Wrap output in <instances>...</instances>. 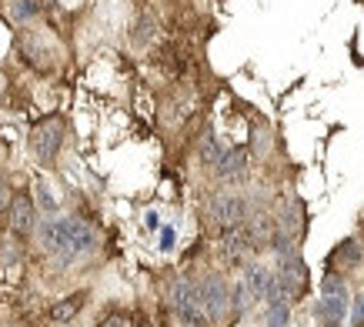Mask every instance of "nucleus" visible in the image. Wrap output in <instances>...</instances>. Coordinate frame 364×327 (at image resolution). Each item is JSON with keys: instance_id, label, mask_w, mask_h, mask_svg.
Here are the masks:
<instances>
[{"instance_id": "f257e3e1", "label": "nucleus", "mask_w": 364, "mask_h": 327, "mask_svg": "<svg viewBox=\"0 0 364 327\" xmlns=\"http://www.w3.org/2000/svg\"><path fill=\"white\" fill-rule=\"evenodd\" d=\"M41 244L47 254H57L60 261H70L77 254H87L94 247V230L77 218H54L41 224Z\"/></svg>"}, {"instance_id": "f03ea898", "label": "nucleus", "mask_w": 364, "mask_h": 327, "mask_svg": "<svg viewBox=\"0 0 364 327\" xmlns=\"http://www.w3.org/2000/svg\"><path fill=\"white\" fill-rule=\"evenodd\" d=\"M171 307H174V314L181 317L184 327H208V314H204V307L198 301V287L191 281H174V287H171Z\"/></svg>"}, {"instance_id": "7ed1b4c3", "label": "nucleus", "mask_w": 364, "mask_h": 327, "mask_svg": "<svg viewBox=\"0 0 364 327\" xmlns=\"http://www.w3.org/2000/svg\"><path fill=\"white\" fill-rule=\"evenodd\" d=\"M60 144H64V120L60 117L41 120V124L31 131V147H33V154L41 157V164L54 161L57 151H60Z\"/></svg>"}, {"instance_id": "20e7f679", "label": "nucleus", "mask_w": 364, "mask_h": 327, "mask_svg": "<svg viewBox=\"0 0 364 327\" xmlns=\"http://www.w3.org/2000/svg\"><path fill=\"white\" fill-rule=\"evenodd\" d=\"M198 301L204 307L208 321H221L228 314V304H231V294H228V284L218 274H208L204 281L198 284Z\"/></svg>"}, {"instance_id": "39448f33", "label": "nucleus", "mask_w": 364, "mask_h": 327, "mask_svg": "<svg viewBox=\"0 0 364 327\" xmlns=\"http://www.w3.org/2000/svg\"><path fill=\"white\" fill-rule=\"evenodd\" d=\"M210 218H214V224L224 230L241 227L244 220H247V200L237 194H218L210 200Z\"/></svg>"}, {"instance_id": "423d86ee", "label": "nucleus", "mask_w": 364, "mask_h": 327, "mask_svg": "<svg viewBox=\"0 0 364 327\" xmlns=\"http://www.w3.org/2000/svg\"><path fill=\"white\" fill-rule=\"evenodd\" d=\"M254 247H257V244H254L247 224H241V227H231L228 234H224V240H221V251H224V257H228L231 264H237L244 254L254 251Z\"/></svg>"}, {"instance_id": "0eeeda50", "label": "nucleus", "mask_w": 364, "mask_h": 327, "mask_svg": "<svg viewBox=\"0 0 364 327\" xmlns=\"http://www.w3.org/2000/svg\"><path fill=\"white\" fill-rule=\"evenodd\" d=\"M33 224H37V210H33V200L27 194H17L11 200V230L14 234H31Z\"/></svg>"}, {"instance_id": "6e6552de", "label": "nucleus", "mask_w": 364, "mask_h": 327, "mask_svg": "<svg viewBox=\"0 0 364 327\" xmlns=\"http://www.w3.org/2000/svg\"><path fill=\"white\" fill-rule=\"evenodd\" d=\"M247 151L244 147H234V151L221 154V161L214 164V171H218V177L221 181H241V177H247Z\"/></svg>"}, {"instance_id": "1a4fd4ad", "label": "nucleus", "mask_w": 364, "mask_h": 327, "mask_svg": "<svg viewBox=\"0 0 364 327\" xmlns=\"http://www.w3.org/2000/svg\"><path fill=\"white\" fill-rule=\"evenodd\" d=\"M267 284H271V271L261 267V264H251V267H244V277H241V287L247 291L251 301H261L267 294Z\"/></svg>"}, {"instance_id": "9d476101", "label": "nucleus", "mask_w": 364, "mask_h": 327, "mask_svg": "<svg viewBox=\"0 0 364 327\" xmlns=\"http://www.w3.org/2000/svg\"><path fill=\"white\" fill-rule=\"evenodd\" d=\"M318 311H321V317H324V321H338V324H341V317L348 314V291H344V287L324 291Z\"/></svg>"}, {"instance_id": "9b49d317", "label": "nucleus", "mask_w": 364, "mask_h": 327, "mask_svg": "<svg viewBox=\"0 0 364 327\" xmlns=\"http://www.w3.org/2000/svg\"><path fill=\"white\" fill-rule=\"evenodd\" d=\"M80 307H84V294H70V297H64V301H57V304L50 307V317H54L57 324H67V321L77 317Z\"/></svg>"}, {"instance_id": "f8f14e48", "label": "nucleus", "mask_w": 364, "mask_h": 327, "mask_svg": "<svg viewBox=\"0 0 364 327\" xmlns=\"http://www.w3.org/2000/svg\"><path fill=\"white\" fill-rule=\"evenodd\" d=\"M361 244H358V240H344L341 247H338V251L331 254V261L334 264H361Z\"/></svg>"}, {"instance_id": "ddd939ff", "label": "nucleus", "mask_w": 364, "mask_h": 327, "mask_svg": "<svg viewBox=\"0 0 364 327\" xmlns=\"http://www.w3.org/2000/svg\"><path fill=\"white\" fill-rule=\"evenodd\" d=\"M287 321H291L287 301H267V327H287Z\"/></svg>"}, {"instance_id": "4468645a", "label": "nucleus", "mask_w": 364, "mask_h": 327, "mask_svg": "<svg viewBox=\"0 0 364 327\" xmlns=\"http://www.w3.org/2000/svg\"><path fill=\"white\" fill-rule=\"evenodd\" d=\"M200 161H204V164H218V161H221V147H218V137H214L210 131L200 137Z\"/></svg>"}, {"instance_id": "2eb2a0df", "label": "nucleus", "mask_w": 364, "mask_h": 327, "mask_svg": "<svg viewBox=\"0 0 364 327\" xmlns=\"http://www.w3.org/2000/svg\"><path fill=\"white\" fill-rule=\"evenodd\" d=\"M100 327H134L131 317L127 314H107L104 321H100Z\"/></svg>"}, {"instance_id": "dca6fc26", "label": "nucleus", "mask_w": 364, "mask_h": 327, "mask_svg": "<svg viewBox=\"0 0 364 327\" xmlns=\"http://www.w3.org/2000/svg\"><path fill=\"white\" fill-rule=\"evenodd\" d=\"M14 14H17V17H31V14H37V4H33V0H17Z\"/></svg>"}, {"instance_id": "f3484780", "label": "nucleus", "mask_w": 364, "mask_h": 327, "mask_svg": "<svg viewBox=\"0 0 364 327\" xmlns=\"http://www.w3.org/2000/svg\"><path fill=\"white\" fill-rule=\"evenodd\" d=\"M351 314H354V324L361 327V324H364V294L354 301V311H351Z\"/></svg>"}, {"instance_id": "a211bd4d", "label": "nucleus", "mask_w": 364, "mask_h": 327, "mask_svg": "<svg viewBox=\"0 0 364 327\" xmlns=\"http://www.w3.org/2000/svg\"><path fill=\"white\" fill-rule=\"evenodd\" d=\"M7 204H11V187H7V181H4V177H0V210L7 208Z\"/></svg>"}, {"instance_id": "6ab92c4d", "label": "nucleus", "mask_w": 364, "mask_h": 327, "mask_svg": "<svg viewBox=\"0 0 364 327\" xmlns=\"http://www.w3.org/2000/svg\"><path fill=\"white\" fill-rule=\"evenodd\" d=\"M161 247H164V251H171V247H174V230H171V227L161 230Z\"/></svg>"}, {"instance_id": "aec40b11", "label": "nucleus", "mask_w": 364, "mask_h": 327, "mask_svg": "<svg viewBox=\"0 0 364 327\" xmlns=\"http://www.w3.org/2000/svg\"><path fill=\"white\" fill-rule=\"evenodd\" d=\"M41 204H44L47 210H54V208H57V204H54V197L47 194V187H41Z\"/></svg>"}, {"instance_id": "412c9836", "label": "nucleus", "mask_w": 364, "mask_h": 327, "mask_svg": "<svg viewBox=\"0 0 364 327\" xmlns=\"http://www.w3.org/2000/svg\"><path fill=\"white\" fill-rule=\"evenodd\" d=\"M321 327H341V324H338V321H324V324H321Z\"/></svg>"}, {"instance_id": "4be33fe9", "label": "nucleus", "mask_w": 364, "mask_h": 327, "mask_svg": "<svg viewBox=\"0 0 364 327\" xmlns=\"http://www.w3.org/2000/svg\"><path fill=\"white\" fill-rule=\"evenodd\" d=\"M361 327H364V324H361Z\"/></svg>"}]
</instances>
